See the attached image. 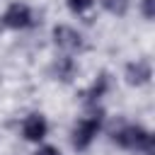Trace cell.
I'll return each mask as SVG.
<instances>
[{"label": "cell", "instance_id": "6da1fadb", "mask_svg": "<svg viewBox=\"0 0 155 155\" xmlns=\"http://www.w3.org/2000/svg\"><path fill=\"white\" fill-rule=\"evenodd\" d=\"M111 140L124 150H138V153H153V133L145 131L138 124H126L111 133Z\"/></svg>", "mask_w": 155, "mask_h": 155}, {"label": "cell", "instance_id": "7a4b0ae2", "mask_svg": "<svg viewBox=\"0 0 155 155\" xmlns=\"http://www.w3.org/2000/svg\"><path fill=\"white\" fill-rule=\"evenodd\" d=\"M102 121H104V111L99 109V111H92L90 116H82L78 124H75V128H73V138H70V143H73V148L75 150H87L90 145H92V140L97 138V133L102 131Z\"/></svg>", "mask_w": 155, "mask_h": 155}, {"label": "cell", "instance_id": "3957f363", "mask_svg": "<svg viewBox=\"0 0 155 155\" xmlns=\"http://www.w3.org/2000/svg\"><path fill=\"white\" fill-rule=\"evenodd\" d=\"M34 22H36V19H34V12H31V7L24 5V2H12V5H7L5 12H2V24H5L7 29H29Z\"/></svg>", "mask_w": 155, "mask_h": 155}, {"label": "cell", "instance_id": "277c9868", "mask_svg": "<svg viewBox=\"0 0 155 155\" xmlns=\"http://www.w3.org/2000/svg\"><path fill=\"white\" fill-rule=\"evenodd\" d=\"M53 41H56V46L63 48L65 53H78V51L85 48L82 34H80L78 29H73V27H65V24L53 27Z\"/></svg>", "mask_w": 155, "mask_h": 155}, {"label": "cell", "instance_id": "5b68a950", "mask_svg": "<svg viewBox=\"0 0 155 155\" xmlns=\"http://www.w3.org/2000/svg\"><path fill=\"white\" fill-rule=\"evenodd\" d=\"M46 133H48V121H46L44 114H29V116L24 119V124H22V136H24V140L39 143V140L46 138Z\"/></svg>", "mask_w": 155, "mask_h": 155}, {"label": "cell", "instance_id": "8992f818", "mask_svg": "<svg viewBox=\"0 0 155 155\" xmlns=\"http://www.w3.org/2000/svg\"><path fill=\"white\" fill-rule=\"evenodd\" d=\"M124 78H126V82H128V85L140 87V85L150 82V78H153V68H150V63H148V61H133V63H128V65H126Z\"/></svg>", "mask_w": 155, "mask_h": 155}, {"label": "cell", "instance_id": "52a82bcc", "mask_svg": "<svg viewBox=\"0 0 155 155\" xmlns=\"http://www.w3.org/2000/svg\"><path fill=\"white\" fill-rule=\"evenodd\" d=\"M107 90H109V75L107 73H99V78L90 85V90L85 92V102L87 104H97L104 94H107Z\"/></svg>", "mask_w": 155, "mask_h": 155}, {"label": "cell", "instance_id": "ba28073f", "mask_svg": "<svg viewBox=\"0 0 155 155\" xmlns=\"http://www.w3.org/2000/svg\"><path fill=\"white\" fill-rule=\"evenodd\" d=\"M102 2V7L109 12V15H114V17H124L126 12H128V7H131V0H99Z\"/></svg>", "mask_w": 155, "mask_h": 155}, {"label": "cell", "instance_id": "9c48e42d", "mask_svg": "<svg viewBox=\"0 0 155 155\" xmlns=\"http://www.w3.org/2000/svg\"><path fill=\"white\" fill-rule=\"evenodd\" d=\"M65 5H68V10L73 15H82L94 5V0H65Z\"/></svg>", "mask_w": 155, "mask_h": 155}, {"label": "cell", "instance_id": "30bf717a", "mask_svg": "<svg viewBox=\"0 0 155 155\" xmlns=\"http://www.w3.org/2000/svg\"><path fill=\"white\" fill-rule=\"evenodd\" d=\"M73 70H75L73 61H70V58H63V63L58 65V78H61V80H70V78H73Z\"/></svg>", "mask_w": 155, "mask_h": 155}, {"label": "cell", "instance_id": "8fae6325", "mask_svg": "<svg viewBox=\"0 0 155 155\" xmlns=\"http://www.w3.org/2000/svg\"><path fill=\"white\" fill-rule=\"evenodd\" d=\"M155 0H140V12H143V17L145 19H153L155 17Z\"/></svg>", "mask_w": 155, "mask_h": 155}, {"label": "cell", "instance_id": "7c38bea8", "mask_svg": "<svg viewBox=\"0 0 155 155\" xmlns=\"http://www.w3.org/2000/svg\"><path fill=\"white\" fill-rule=\"evenodd\" d=\"M34 155H61V150H58L56 145H41Z\"/></svg>", "mask_w": 155, "mask_h": 155}]
</instances>
